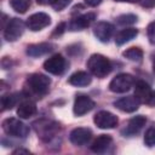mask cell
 <instances>
[{
    "label": "cell",
    "mask_w": 155,
    "mask_h": 155,
    "mask_svg": "<svg viewBox=\"0 0 155 155\" xmlns=\"http://www.w3.org/2000/svg\"><path fill=\"white\" fill-rule=\"evenodd\" d=\"M54 48V46L50 42H41V44H34L28 46L27 48V54L30 57H40L44 56L48 52H51Z\"/></svg>",
    "instance_id": "e0dca14e"
},
{
    "label": "cell",
    "mask_w": 155,
    "mask_h": 155,
    "mask_svg": "<svg viewBox=\"0 0 155 155\" xmlns=\"http://www.w3.org/2000/svg\"><path fill=\"white\" fill-rule=\"evenodd\" d=\"M134 85V78L131 74H117L109 84V90L114 93H125Z\"/></svg>",
    "instance_id": "5b68a950"
},
{
    "label": "cell",
    "mask_w": 155,
    "mask_h": 155,
    "mask_svg": "<svg viewBox=\"0 0 155 155\" xmlns=\"http://www.w3.org/2000/svg\"><path fill=\"white\" fill-rule=\"evenodd\" d=\"M17 103V94L15 93H8V94H5L2 96L1 98V107H2V110H10L12 109Z\"/></svg>",
    "instance_id": "cb8c5ba5"
},
{
    "label": "cell",
    "mask_w": 155,
    "mask_h": 155,
    "mask_svg": "<svg viewBox=\"0 0 155 155\" xmlns=\"http://www.w3.org/2000/svg\"><path fill=\"white\" fill-rule=\"evenodd\" d=\"M51 23V18L47 13L45 12H36V13H33L31 16L28 17L25 24L27 27L33 30V31H38V30H41L42 28L50 25Z\"/></svg>",
    "instance_id": "9c48e42d"
},
{
    "label": "cell",
    "mask_w": 155,
    "mask_h": 155,
    "mask_svg": "<svg viewBox=\"0 0 155 155\" xmlns=\"http://www.w3.org/2000/svg\"><path fill=\"white\" fill-rule=\"evenodd\" d=\"M144 144L147 147H154L155 145V124L148 127L144 134Z\"/></svg>",
    "instance_id": "484cf974"
},
{
    "label": "cell",
    "mask_w": 155,
    "mask_h": 155,
    "mask_svg": "<svg viewBox=\"0 0 155 155\" xmlns=\"http://www.w3.org/2000/svg\"><path fill=\"white\" fill-rule=\"evenodd\" d=\"M2 130L6 134L18 138H25L29 134V127L21 120L15 117H8L2 121Z\"/></svg>",
    "instance_id": "277c9868"
},
{
    "label": "cell",
    "mask_w": 155,
    "mask_h": 155,
    "mask_svg": "<svg viewBox=\"0 0 155 155\" xmlns=\"http://www.w3.org/2000/svg\"><path fill=\"white\" fill-rule=\"evenodd\" d=\"M24 31V23L19 18H12L4 28V38L7 41H16Z\"/></svg>",
    "instance_id": "8992f818"
},
{
    "label": "cell",
    "mask_w": 155,
    "mask_h": 155,
    "mask_svg": "<svg viewBox=\"0 0 155 155\" xmlns=\"http://www.w3.org/2000/svg\"><path fill=\"white\" fill-rule=\"evenodd\" d=\"M137 35H138V30H137V29H134V28H126V29L120 30V31L116 34V36H115V42H116V45L121 46V45L128 42L130 40L134 39Z\"/></svg>",
    "instance_id": "44dd1931"
},
{
    "label": "cell",
    "mask_w": 155,
    "mask_h": 155,
    "mask_svg": "<svg viewBox=\"0 0 155 155\" xmlns=\"http://www.w3.org/2000/svg\"><path fill=\"white\" fill-rule=\"evenodd\" d=\"M85 2L88 5V6H97L102 2V0H85Z\"/></svg>",
    "instance_id": "4dcf8cb0"
},
{
    "label": "cell",
    "mask_w": 155,
    "mask_h": 155,
    "mask_svg": "<svg viewBox=\"0 0 155 155\" xmlns=\"http://www.w3.org/2000/svg\"><path fill=\"white\" fill-rule=\"evenodd\" d=\"M113 143V138L109 136V134H101L99 137H97L94 139V142L92 143L91 145V150L93 153H97V154H101V153H104Z\"/></svg>",
    "instance_id": "ac0fdd59"
},
{
    "label": "cell",
    "mask_w": 155,
    "mask_h": 155,
    "mask_svg": "<svg viewBox=\"0 0 155 155\" xmlns=\"http://www.w3.org/2000/svg\"><path fill=\"white\" fill-rule=\"evenodd\" d=\"M29 154V150H24V149H17L13 151V154Z\"/></svg>",
    "instance_id": "d6a6232c"
},
{
    "label": "cell",
    "mask_w": 155,
    "mask_h": 155,
    "mask_svg": "<svg viewBox=\"0 0 155 155\" xmlns=\"http://www.w3.org/2000/svg\"><path fill=\"white\" fill-rule=\"evenodd\" d=\"M145 122H147L145 116H143V115L134 116V117H132V119L128 121V124H127V126L125 127V130L122 131V133H124L125 136H127V137H132V136L137 134V133L143 128V126L145 125Z\"/></svg>",
    "instance_id": "9a60e30c"
},
{
    "label": "cell",
    "mask_w": 155,
    "mask_h": 155,
    "mask_svg": "<svg viewBox=\"0 0 155 155\" xmlns=\"http://www.w3.org/2000/svg\"><path fill=\"white\" fill-rule=\"evenodd\" d=\"M65 58L62 54H53L44 63V69L53 75H61L65 70Z\"/></svg>",
    "instance_id": "52a82bcc"
},
{
    "label": "cell",
    "mask_w": 155,
    "mask_h": 155,
    "mask_svg": "<svg viewBox=\"0 0 155 155\" xmlns=\"http://www.w3.org/2000/svg\"><path fill=\"white\" fill-rule=\"evenodd\" d=\"M96 19V15L93 12H87L85 15H81V16H78L75 17L74 19L70 21L68 28L69 30L71 31H76V30H82L85 28H87L93 21Z\"/></svg>",
    "instance_id": "4fadbf2b"
},
{
    "label": "cell",
    "mask_w": 155,
    "mask_h": 155,
    "mask_svg": "<svg viewBox=\"0 0 155 155\" xmlns=\"http://www.w3.org/2000/svg\"><path fill=\"white\" fill-rule=\"evenodd\" d=\"M153 70H154V73H155V59H154V63H153Z\"/></svg>",
    "instance_id": "e575fe53"
},
{
    "label": "cell",
    "mask_w": 155,
    "mask_h": 155,
    "mask_svg": "<svg viewBox=\"0 0 155 155\" xmlns=\"http://www.w3.org/2000/svg\"><path fill=\"white\" fill-rule=\"evenodd\" d=\"M147 34H148L149 41H150L153 45H155V21L151 22V23L148 25V28H147Z\"/></svg>",
    "instance_id": "83f0119b"
},
{
    "label": "cell",
    "mask_w": 155,
    "mask_h": 155,
    "mask_svg": "<svg viewBox=\"0 0 155 155\" xmlns=\"http://www.w3.org/2000/svg\"><path fill=\"white\" fill-rule=\"evenodd\" d=\"M27 85H28V88L33 93H35L39 97H42L48 92L51 80L44 74L35 73V74H31V75L28 76Z\"/></svg>",
    "instance_id": "3957f363"
},
{
    "label": "cell",
    "mask_w": 155,
    "mask_h": 155,
    "mask_svg": "<svg viewBox=\"0 0 155 155\" xmlns=\"http://www.w3.org/2000/svg\"><path fill=\"white\" fill-rule=\"evenodd\" d=\"M64 30H65V23H61V24H58L57 27H56V29H54V31H53V36H57V35H61V34H63L64 33Z\"/></svg>",
    "instance_id": "f546056e"
},
{
    "label": "cell",
    "mask_w": 155,
    "mask_h": 155,
    "mask_svg": "<svg viewBox=\"0 0 155 155\" xmlns=\"http://www.w3.org/2000/svg\"><path fill=\"white\" fill-rule=\"evenodd\" d=\"M113 33H114V25L108 22H98L93 28L94 36L102 42H108Z\"/></svg>",
    "instance_id": "5bb4252c"
},
{
    "label": "cell",
    "mask_w": 155,
    "mask_h": 155,
    "mask_svg": "<svg viewBox=\"0 0 155 155\" xmlns=\"http://www.w3.org/2000/svg\"><path fill=\"white\" fill-rule=\"evenodd\" d=\"M87 68L88 70L97 78H104L111 71V63L110 61L104 57L103 54L94 53L92 54L87 61Z\"/></svg>",
    "instance_id": "7a4b0ae2"
},
{
    "label": "cell",
    "mask_w": 155,
    "mask_h": 155,
    "mask_svg": "<svg viewBox=\"0 0 155 155\" xmlns=\"http://www.w3.org/2000/svg\"><path fill=\"white\" fill-rule=\"evenodd\" d=\"M92 137V132L90 128H85V127H78V128H74L70 134H69V139L73 144L75 145H79V147H82L85 144L88 143V140L91 139Z\"/></svg>",
    "instance_id": "7c38bea8"
},
{
    "label": "cell",
    "mask_w": 155,
    "mask_h": 155,
    "mask_svg": "<svg viewBox=\"0 0 155 155\" xmlns=\"http://www.w3.org/2000/svg\"><path fill=\"white\" fill-rule=\"evenodd\" d=\"M93 108H94V102L88 96H85V94L76 96V98L74 101V107H73L74 114L76 116L85 115L88 111H91Z\"/></svg>",
    "instance_id": "30bf717a"
},
{
    "label": "cell",
    "mask_w": 155,
    "mask_h": 155,
    "mask_svg": "<svg viewBox=\"0 0 155 155\" xmlns=\"http://www.w3.org/2000/svg\"><path fill=\"white\" fill-rule=\"evenodd\" d=\"M122 56L132 62H140L143 58V51L139 47H130L126 51H124Z\"/></svg>",
    "instance_id": "7402d4cb"
},
{
    "label": "cell",
    "mask_w": 155,
    "mask_h": 155,
    "mask_svg": "<svg viewBox=\"0 0 155 155\" xmlns=\"http://www.w3.org/2000/svg\"><path fill=\"white\" fill-rule=\"evenodd\" d=\"M92 81V78L90 76L88 73L86 71H76L74 73L73 75H70L68 82L73 86H78V87H84V86H87L90 85Z\"/></svg>",
    "instance_id": "ffe728a7"
},
{
    "label": "cell",
    "mask_w": 155,
    "mask_h": 155,
    "mask_svg": "<svg viewBox=\"0 0 155 155\" xmlns=\"http://www.w3.org/2000/svg\"><path fill=\"white\" fill-rule=\"evenodd\" d=\"M137 22V16L132 15V13H127V15H121L117 17V23L120 25H130Z\"/></svg>",
    "instance_id": "4316f807"
},
{
    "label": "cell",
    "mask_w": 155,
    "mask_h": 155,
    "mask_svg": "<svg viewBox=\"0 0 155 155\" xmlns=\"http://www.w3.org/2000/svg\"><path fill=\"white\" fill-rule=\"evenodd\" d=\"M140 102L138 101V98L136 96H127V97H122L117 101L114 102V107L117 108L119 110L124 111V113H133L138 109Z\"/></svg>",
    "instance_id": "8fae6325"
},
{
    "label": "cell",
    "mask_w": 155,
    "mask_h": 155,
    "mask_svg": "<svg viewBox=\"0 0 155 155\" xmlns=\"http://www.w3.org/2000/svg\"><path fill=\"white\" fill-rule=\"evenodd\" d=\"M93 121H94V124H96L99 128H102V130L114 128V127L117 125V122H119L117 117H116L113 113H110V111H108V110H101V111H98V113L94 115Z\"/></svg>",
    "instance_id": "ba28073f"
},
{
    "label": "cell",
    "mask_w": 155,
    "mask_h": 155,
    "mask_svg": "<svg viewBox=\"0 0 155 155\" xmlns=\"http://www.w3.org/2000/svg\"><path fill=\"white\" fill-rule=\"evenodd\" d=\"M142 7L145 8H153L155 7V0H137Z\"/></svg>",
    "instance_id": "f1b7e54d"
},
{
    "label": "cell",
    "mask_w": 155,
    "mask_h": 155,
    "mask_svg": "<svg viewBox=\"0 0 155 155\" xmlns=\"http://www.w3.org/2000/svg\"><path fill=\"white\" fill-rule=\"evenodd\" d=\"M36 111H38L36 104L31 101H24V102L19 103V105L17 108V115L21 119H29L33 115H35Z\"/></svg>",
    "instance_id": "d6986e66"
},
{
    "label": "cell",
    "mask_w": 155,
    "mask_h": 155,
    "mask_svg": "<svg viewBox=\"0 0 155 155\" xmlns=\"http://www.w3.org/2000/svg\"><path fill=\"white\" fill-rule=\"evenodd\" d=\"M36 2L40 5H51L56 11H61L67 7L71 0H36Z\"/></svg>",
    "instance_id": "603a6c76"
},
{
    "label": "cell",
    "mask_w": 155,
    "mask_h": 155,
    "mask_svg": "<svg viewBox=\"0 0 155 155\" xmlns=\"http://www.w3.org/2000/svg\"><path fill=\"white\" fill-rule=\"evenodd\" d=\"M148 104H149V105H151V107H155V92H153V93H151V97H150V99H149Z\"/></svg>",
    "instance_id": "1f68e13d"
},
{
    "label": "cell",
    "mask_w": 155,
    "mask_h": 155,
    "mask_svg": "<svg viewBox=\"0 0 155 155\" xmlns=\"http://www.w3.org/2000/svg\"><path fill=\"white\" fill-rule=\"evenodd\" d=\"M33 127L38 134V137L44 142H50L53 139L59 132V124L48 119H39L33 122Z\"/></svg>",
    "instance_id": "6da1fadb"
},
{
    "label": "cell",
    "mask_w": 155,
    "mask_h": 155,
    "mask_svg": "<svg viewBox=\"0 0 155 155\" xmlns=\"http://www.w3.org/2000/svg\"><path fill=\"white\" fill-rule=\"evenodd\" d=\"M151 93H153V91H151L150 86L145 81L139 80V81L136 82V86H134V96L138 98V101L140 103H147L148 104V102H149V99L151 97Z\"/></svg>",
    "instance_id": "2e32d148"
},
{
    "label": "cell",
    "mask_w": 155,
    "mask_h": 155,
    "mask_svg": "<svg viewBox=\"0 0 155 155\" xmlns=\"http://www.w3.org/2000/svg\"><path fill=\"white\" fill-rule=\"evenodd\" d=\"M115 1H120V2H134L137 0H115Z\"/></svg>",
    "instance_id": "836d02e7"
},
{
    "label": "cell",
    "mask_w": 155,
    "mask_h": 155,
    "mask_svg": "<svg viewBox=\"0 0 155 155\" xmlns=\"http://www.w3.org/2000/svg\"><path fill=\"white\" fill-rule=\"evenodd\" d=\"M10 5L16 12L24 13L30 6V0H10Z\"/></svg>",
    "instance_id": "d4e9b609"
}]
</instances>
